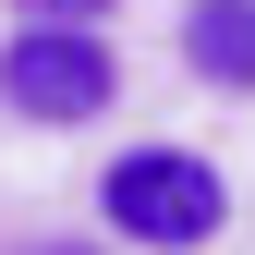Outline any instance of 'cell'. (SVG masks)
Instances as JSON below:
<instances>
[{"mask_svg":"<svg viewBox=\"0 0 255 255\" xmlns=\"http://www.w3.org/2000/svg\"><path fill=\"white\" fill-rule=\"evenodd\" d=\"M98 195H110V219H122L134 243H170V255L207 243L219 219H231V182H219L195 146H134V158H110Z\"/></svg>","mask_w":255,"mask_h":255,"instance_id":"cell-1","label":"cell"},{"mask_svg":"<svg viewBox=\"0 0 255 255\" xmlns=\"http://www.w3.org/2000/svg\"><path fill=\"white\" fill-rule=\"evenodd\" d=\"M110 49L85 37V24H24L12 49H0V98H12L24 122H98L110 110Z\"/></svg>","mask_w":255,"mask_h":255,"instance_id":"cell-2","label":"cell"},{"mask_svg":"<svg viewBox=\"0 0 255 255\" xmlns=\"http://www.w3.org/2000/svg\"><path fill=\"white\" fill-rule=\"evenodd\" d=\"M182 61L219 98H255V0H195L182 12Z\"/></svg>","mask_w":255,"mask_h":255,"instance_id":"cell-3","label":"cell"},{"mask_svg":"<svg viewBox=\"0 0 255 255\" xmlns=\"http://www.w3.org/2000/svg\"><path fill=\"white\" fill-rule=\"evenodd\" d=\"M110 0H24V24H98Z\"/></svg>","mask_w":255,"mask_h":255,"instance_id":"cell-4","label":"cell"}]
</instances>
